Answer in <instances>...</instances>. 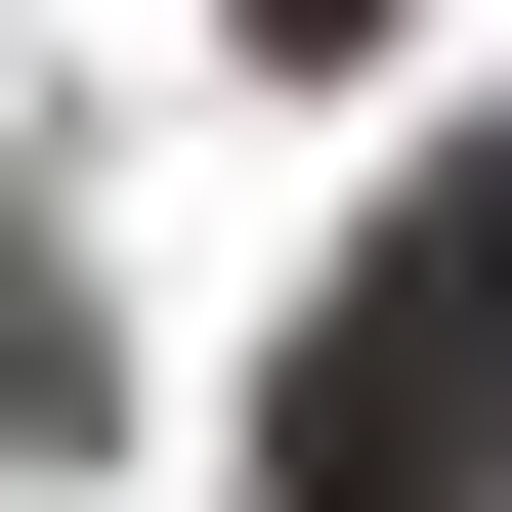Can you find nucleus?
Masks as SVG:
<instances>
[{
    "instance_id": "nucleus-1",
    "label": "nucleus",
    "mask_w": 512,
    "mask_h": 512,
    "mask_svg": "<svg viewBox=\"0 0 512 512\" xmlns=\"http://www.w3.org/2000/svg\"><path fill=\"white\" fill-rule=\"evenodd\" d=\"M470 470H512V128H427L384 256L299 299V384H256V512H470Z\"/></svg>"
},
{
    "instance_id": "nucleus-2",
    "label": "nucleus",
    "mask_w": 512,
    "mask_h": 512,
    "mask_svg": "<svg viewBox=\"0 0 512 512\" xmlns=\"http://www.w3.org/2000/svg\"><path fill=\"white\" fill-rule=\"evenodd\" d=\"M256 43H384V0H256Z\"/></svg>"
}]
</instances>
